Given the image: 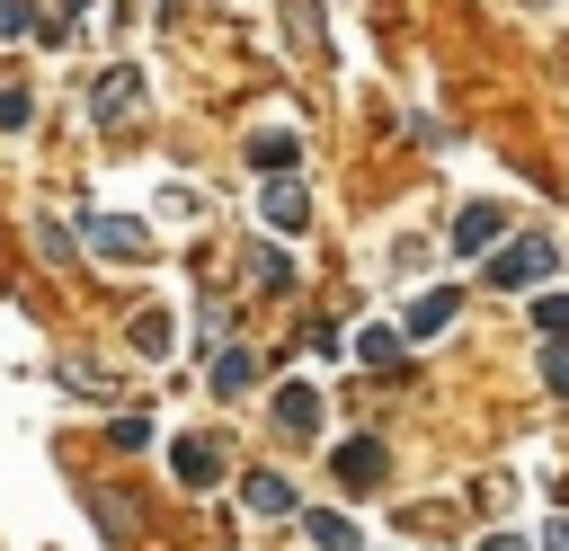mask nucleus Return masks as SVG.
I'll return each instance as SVG.
<instances>
[{
	"mask_svg": "<svg viewBox=\"0 0 569 551\" xmlns=\"http://www.w3.org/2000/svg\"><path fill=\"white\" fill-rule=\"evenodd\" d=\"M89 515H98V524H107L116 542H133V507H124L116 489H89Z\"/></svg>",
	"mask_w": 569,
	"mask_h": 551,
	"instance_id": "nucleus-12",
	"label": "nucleus"
},
{
	"mask_svg": "<svg viewBox=\"0 0 569 551\" xmlns=\"http://www.w3.org/2000/svg\"><path fill=\"white\" fill-rule=\"evenodd\" d=\"M133 107H142V80H133V62H116V71L89 89V116H98V124H124Z\"/></svg>",
	"mask_w": 569,
	"mask_h": 551,
	"instance_id": "nucleus-1",
	"label": "nucleus"
},
{
	"mask_svg": "<svg viewBox=\"0 0 569 551\" xmlns=\"http://www.w3.org/2000/svg\"><path fill=\"white\" fill-rule=\"evenodd\" d=\"M542 551H569V515H560V524H551V533H542Z\"/></svg>",
	"mask_w": 569,
	"mask_h": 551,
	"instance_id": "nucleus-21",
	"label": "nucleus"
},
{
	"mask_svg": "<svg viewBox=\"0 0 569 551\" xmlns=\"http://www.w3.org/2000/svg\"><path fill=\"white\" fill-rule=\"evenodd\" d=\"M533 320H542L551 338H569V293H542V302H533Z\"/></svg>",
	"mask_w": 569,
	"mask_h": 551,
	"instance_id": "nucleus-18",
	"label": "nucleus"
},
{
	"mask_svg": "<svg viewBox=\"0 0 569 551\" xmlns=\"http://www.w3.org/2000/svg\"><path fill=\"white\" fill-rule=\"evenodd\" d=\"M36 27V0H0V36H27Z\"/></svg>",
	"mask_w": 569,
	"mask_h": 551,
	"instance_id": "nucleus-19",
	"label": "nucleus"
},
{
	"mask_svg": "<svg viewBox=\"0 0 569 551\" xmlns=\"http://www.w3.org/2000/svg\"><path fill=\"white\" fill-rule=\"evenodd\" d=\"M169 471H178L187 489H204V480H222V444H213V435H187V444H169Z\"/></svg>",
	"mask_w": 569,
	"mask_h": 551,
	"instance_id": "nucleus-5",
	"label": "nucleus"
},
{
	"mask_svg": "<svg viewBox=\"0 0 569 551\" xmlns=\"http://www.w3.org/2000/svg\"><path fill=\"white\" fill-rule=\"evenodd\" d=\"M498 231H507V213H498V204H462V213H453V258L498 249Z\"/></svg>",
	"mask_w": 569,
	"mask_h": 551,
	"instance_id": "nucleus-3",
	"label": "nucleus"
},
{
	"mask_svg": "<svg viewBox=\"0 0 569 551\" xmlns=\"http://www.w3.org/2000/svg\"><path fill=\"white\" fill-rule=\"evenodd\" d=\"M249 507H258V515H293V480H276V471H249Z\"/></svg>",
	"mask_w": 569,
	"mask_h": 551,
	"instance_id": "nucleus-9",
	"label": "nucleus"
},
{
	"mask_svg": "<svg viewBox=\"0 0 569 551\" xmlns=\"http://www.w3.org/2000/svg\"><path fill=\"white\" fill-rule=\"evenodd\" d=\"M542 276H551V240H507L489 267V284H542Z\"/></svg>",
	"mask_w": 569,
	"mask_h": 551,
	"instance_id": "nucleus-2",
	"label": "nucleus"
},
{
	"mask_svg": "<svg viewBox=\"0 0 569 551\" xmlns=\"http://www.w3.org/2000/svg\"><path fill=\"white\" fill-rule=\"evenodd\" d=\"M293 151H302L293 133H258V142H249V160H258L267 178H284V169H293Z\"/></svg>",
	"mask_w": 569,
	"mask_h": 551,
	"instance_id": "nucleus-10",
	"label": "nucleus"
},
{
	"mask_svg": "<svg viewBox=\"0 0 569 551\" xmlns=\"http://www.w3.org/2000/svg\"><path fill=\"white\" fill-rule=\"evenodd\" d=\"M445 320H453V293H427V302H418V311H409V338H436V329H445Z\"/></svg>",
	"mask_w": 569,
	"mask_h": 551,
	"instance_id": "nucleus-15",
	"label": "nucleus"
},
{
	"mask_svg": "<svg viewBox=\"0 0 569 551\" xmlns=\"http://www.w3.org/2000/svg\"><path fill=\"white\" fill-rule=\"evenodd\" d=\"M249 276H258L267 293H284V284H293V267H284V249H258V258H249Z\"/></svg>",
	"mask_w": 569,
	"mask_h": 551,
	"instance_id": "nucleus-17",
	"label": "nucleus"
},
{
	"mask_svg": "<svg viewBox=\"0 0 569 551\" xmlns=\"http://www.w3.org/2000/svg\"><path fill=\"white\" fill-rule=\"evenodd\" d=\"M276 427H284V435H311V427H320V391H311V382H284V391H276Z\"/></svg>",
	"mask_w": 569,
	"mask_h": 551,
	"instance_id": "nucleus-7",
	"label": "nucleus"
},
{
	"mask_svg": "<svg viewBox=\"0 0 569 551\" xmlns=\"http://www.w3.org/2000/svg\"><path fill=\"white\" fill-rule=\"evenodd\" d=\"M80 231H89V249H107V258H142V249H151V231L124 222V213H89Z\"/></svg>",
	"mask_w": 569,
	"mask_h": 551,
	"instance_id": "nucleus-4",
	"label": "nucleus"
},
{
	"mask_svg": "<svg viewBox=\"0 0 569 551\" xmlns=\"http://www.w3.org/2000/svg\"><path fill=\"white\" fill-rule=\"evenodd\" d=\"M338 480H382V444H338Z\"/></svg>",
	"mask_w": 569,
	"mask_h": 551,
	"instance_id": "nucleus-11",
	"label": "nucleus"
},
{
	"mask_svg": "<svg viewBox=\"0 0 569 551\" xmlns=\"http://www.w3.org/2000/svg\"><path fill=\"white\" fill-rule=\"evenodd\" d=\"M542 382H551V391H569V347H542Z\"/></svg>",
	"mask_w": 569,
	"mask_h": 551,
	"instance_id": "nucleus-20",
	"label": "nucleus"
},
{
	"mask_svg": "<svg viewBox=\"0 0 569 551\" xmlns=\"http://www.w3.org/2000/svg\"><path fill=\"white\" fill-rule=\"evenodd\" d=\"M133 347L142 355H169V311H133Z\"/></svg>",
	"mask_w": 569,
	"mask_h": 551,
	"instance_id": "nucleus-16",
	"label": "nucleus"
},
{
	"mask_svg": "<svg viewBox=\"0 0 569 551\" xmlns=\"http://www.w3.org/2000/svg\"><path fill=\"white\" fill-rule=\"evenodd\" d=\"M249 373H258V355H249V347H222V355H213V391H222V400H231V391H249Z\"/></svg>",
	"mask_w": 569,
	"mask_h": 551,
	"instance_id": "nucleus-8",
	"label": "nucleus"
},
{
	"mask_svg": "<svg viewBox=\"0 0 569 551\" xmlns=\"http://www.w3.org/2000/svg\"><path fill=\"white\" fill-rule=\"evenodd\" d=\"M480 551H533V542H516V533H489V542H480Z\"/></svg>",
	"mask_w": 569,
	"mask_h": 551,
	"instance_id": "nucleus-22",
	"label": "nucleus"
},
{
	"mask_svg": "<svg viewBox=\"0 0 569 551\" xmlns=\"http://www.w3.org/2000/svg\"><path fill=\"white\" fill-rule=\"evenodd\" d=\"M400 338H409V329H391V320H373V329L356 338V355H365V364H391V355H400Z\"/></svg>",
	"mask_w": 569,
	"mask_h": 551,
	"instance_id": "nucleus-13",
	"label": "nucleus"
},
{
	"mask_svg": "<svg viewBox=\"0 0 569 551\" xmlns=\"http://www.w3.org/2000/svg\"><path fill=\"white\" fill-rule=\"evenodd\" d=\"M302 524H311V542H320V551H356V524H347V515H320V507H311Z\"/></svg>",
	"mask_w": 569,
	"mask_h": 551,
	"instance_id": "nucleus-14",
	"label": "nucleus"
},
{
	"mask_svg": "<svg viewBox=\"0 0 569 551\" xmlns=\"http://www.w3.org/2000/svg\"><path fill=\"white\" fill-rule=\"evenodd\" d=\"M258 213H267V222H276V231H302V222H311V196H302V187H293V178H276V187H267V196H258Z\"/></svg>",
	"mask_w": 569,
	"mask_h": 551,
	"instance_id": "nucleus-6",
	"label": "nucleus"
}]
</instances>
